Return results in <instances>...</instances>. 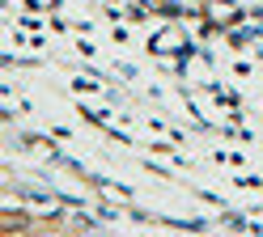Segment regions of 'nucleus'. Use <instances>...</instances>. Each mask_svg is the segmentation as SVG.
Here are the masks:
<instances>
[{
    "mask_svg": "<svg viewBox=\"0 0 263 237\" xmlns=\"http://www.w3.org/2000/svg\"><path fill=\"white\" fill-rule=\"evenodd\" d=\"M208 13H212V22H238V5H229V0H204Z\"/></svg>",
    "mask_w": 263,
    "mask_h": 237,
    "instance_id": "nucleus-1",
    "label": "nucleus"
}]
</instances>
